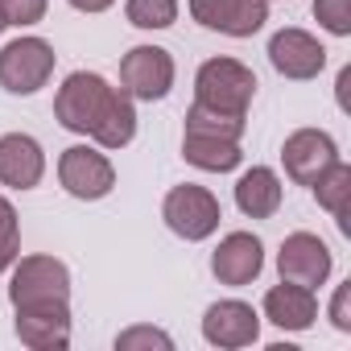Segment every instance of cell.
I'll list each match as a JSON object with an SVG mask.
<instances>
[{
    "instance_id": "1",
    "label": "cell",
    "mask_w": 351,
    "mask_h": 351,
    "mask_svg": "<svg viewBox=\"0 0 351 351\" xmlns=\"http://www.w3.org/2000/svg\"><path fill=\"white\" fill-rule=\"evenodd\" d=\"M256 95V75L240 58H211L195 75V104L223 116H248V104Z\"/></svg>"
},
{
    "instance_id": "2",
    "label": "cell",
    "mask_w": 351,
    "mask_h": 351,
    "mask_svg": "<svg viewBox=\"0 0 351 351\" xmlns=\"http://www.w3.org/2000/svg\"><path fill=\"white\" fill-rule=\"evenodd\" d=\"M13 310H46V306H71V273L54 256H21L13 261L9 281Z\"/></svg>"
},
{
    "instance_id": "3",
    "label": "cell",
    "mask_w": 351,
    "mask_h": 351,
    "mask_svg": "<svg viewBox=\"0 0 351 351\" xmlns=\"http://www.w3.org/2000/svg\"><path fill=\"white\" fill-rule=\"evenodd\" d=\"M116 87L104 79V75H91V71H75L66 75V83L58 87L54 95V116L66 132H79V136H91L99 116L108 112Z\"/></svg>"
},
{
    "instance_id": "4",
    "label": "cell",
    "mask_w": 351,
    "mask_h": 351,
    "mask_svg": "<svg viewBox=\"0 0 351 351\" xmlns=\"http://www.w3.org/2000/svg\"><path fill=\"white\" fill-rule=\"evenodd\" d=\"M161 219H165V228H169L173 236H182V240L199 244V240H207V236L219 228L223 211H219V199H215L207 186L186 182V186H173V191L165 195Z\"/></svg>"
},
{
    "instance_id": "5",
    "label": "cell",
    "mask_w": 351,
    "mask_h": 351,
    "mask_svg": "<svg viewBox=\"0 0 351 351\" xmlns=\"http://www.w3.org/2000/svg\"><path fill=\"white\" fill-rule=\"evenodd\" d=\"M54 75V46L42 38H17L0 50V87L13 95H34Z\"/></svg>"
},
{
    "instance_id": "6",
    "label": "cell",
    "mask_w": 351,
    "mask_h": 351,
    "mask_svg": "<svg viewBox=\"0 0 351 351\" xmlns=\"http://www.w3.org/2000/svg\"><path fill=\"white\" fill-rule=\"evenodd\" d=\"M58 182L66 186V195L83 199V203H95V199H108L112 186H116V169L112 161L91 149V145H71L62 149L58 157Z\"/></svg>"
},
{
    "instance_id": "7",
    "label": "cell",
    "mask_w": 351,
    "mask_h": 351,
    "mask_svg": "<svg viewBox=\"0 0 351 351\" xmlns=\"http://www.w3.org/2000/svg\"><path fill=\"white\" fill-rule=\"evenodd\" d=\"M173 87V58L161 46H136L120 58V91L132 99H165Z\"/></svg>"
},
{
    "instance_id": "8",
    "label": "cell",
    "mask_w": 351,
    "mask_h": 351,
    "mask_svg": "<svg viewBox=\"0 0 351 351\" xmlns=\"http://www.w3.org/2000/svg\"><path fill=\"white\" fill-rule=\"evenodd\" d=\"M191 17L228 38H252L269 21V0H191Z\"/></svg>"
},
{
    "instance_id": "9",
    "label": "cell",
    "mask_w": 351,
    "mask_h": 351,
    "mask_svg": "<svg viewBox=\"0 0 351 351\" xmlns=\"http://www.w3.org/2000/svg\"><path fill=\"white\" fill-rule=\"evenodd\" d=\"M277 269H281V281H298V285H322L335 269L330 261V248L314 236V232H293L285 236L281 252H277Z\"/></svg>"
},
{
    "instance_id": "10",
    "label": "cell",
    "mask_w": 351,
    "mask_h": 351,
    "mask_svg": "<svg viewBox=\"0 0 351 351\" xmlns=\"http://www.w3.org/2000/svg\"><path fill=\"white\" fill-rule=\"evenodd\" d=\"M335 157H339V145H335L330 132H322V128H298V132H289L285 145H281L285 173H289L298 186H310Z\"/></svg>"
},
{
    "instance_id": "11",
    "label": "cell",
    "mask_w": 351,
    "mask_h": 351,
    "mask_svg": "<svg viewBox=\"0 0 351 351\" xmlns=\"http://www.w3.org/2000/svg\"><path fill=\"white\" fill-rule=\"evenodd\" d=\"M269 62H273L277 75L302 83V79H318V71L326 66V50H322V42H318L314 34H306V29H281V34H273V42H269Z\"/></svg>"
},
{
    "instance_id": "12",
    "label": "cell",
    "mask_w": 351,
    "mask_h": 351,
    "mask_svg": "<svg viewBox=\"0 0 351 351\" xmlns=\"http://www.w3.org/2000/svg\"><path fill=\"white\" fill-rule=\"evenodd\" d=\"M256 335H261V318H256V310H252L248 302L228 298V302H215V306L203 314V339H207L211 347L236 351V347L256 343Z\"/></svg>"
},
{
    "instance_id": "13",
    "label": "cell",
    "mask_w": 351,
    "mask_h": 351,
    "mask_svg": "<svg viewBox=\"0 0 351 351\" xmlns=\"http://www.w3.org/2000/svg\"><path fill=\"white\" fill-rule=\"evenodd\" d=\"M46 173V153L34 136L25 132H5L0 136V186L13 191H34Z\"/></svg>"
},
{
    "instance_id": "14",
    "label": "cell",
    "mask_w": 351,
    "mask_h": 351,
    "mask_svg": "<svg viewBox=\"0 0 351 351\" xmlns=\"http://www.w3.org/2000/svg\"><path fill=\"white\" fill-rule=\"evenodd\" d=\"M265 269V248L252 232H232L219 240L215 256H211V273L223 281V285H248L256 281Z\"/></svg>"
},
{
    "instance_id": "15",
    "label": "cell",
    "mask_w": 351,
    "mask_h": 351,
    "mask_svg": "<svg viewBox=\"0 0 351 351\" xmlns=\"http://www.w3.org/2000/svg\"><path fill=\"white\" fill-rule=\"evenodd\" d=\"M265 318L281 330H306L314 326L318 318V298L310 285H298V281H281L265 293Z\"/></svg>"
},
{
    "instance_id": "16",
    "label": "cell",
    "mask_w": 351,
    "mask_h": 351,
    "mask_svg": "<svg viewBox=\"0 0 351 351\" xmlns=\"http://www.w3.org/2000/svg\"><path fill=\"white\" fill-rule=\"evenodd\" d=\"M17 339L34 351H62L71 343V306L17 310Z\"/></svg>"
},
{
    "instance_id": "17",
    "label": "cell",
    "mask_w": 351,
    "mask_h": 351,
    "mask_svg": "<svg viewBox=\"0 0 351 351\" xmlns=\"http://www.w3.org/2000/svg\"><path fill=\"white\" fill-rule=\"evenodd\" d=\"M236 207L248 219H269L281 207V178L269 165H252L244 178L236 182Z\"/></svg>"
},
{
    "instance_id": "18",
    "label": "cell",
    "mask_w": 351,
    "mask_h": 351,
    "mask_svg": "<svg viewBox=\"0 0 351 351\" xmlns=\"http://www.w3.org/2000/svg\"><path fill=\"white\" fill-rule=\"evenodd\" d=\"M182 157L207 173H228L244 161L240 153V141H223V136H199V132H186L182 136Z\"/></svg>"
},
{
    "instance_id": "19",
    "label": "cell",
    "mask_w": 351,
    "mask_h": 351,
    "mask_svg": "<svg viewBox=\"0 0 351 351\" xmlns=\"http://www.w3.org/2000/svg\"><path fill=\"white\" fill-rule=\"evenodd\" d=\"M132 136H136V104H132V95L116 91L112 104H108V112L99 116L91 141H95L99 149H124Z\"/></svg>"
},
{
    "instance_id": "20",
    "label": "cell",
    "mask_w": 351,
    "mask_h": 351,
    "mask_svg": "<svg viewBox=\"0 0 351 351\" xmlns=\"http://www.w3.org/2000/svg\"><path fill=\"white\" fill-rule=\"evenodd\" d=\"M310 191H314V199H318V207L322 211H330V215H347V203H351V165L343 161V157H335L318 178L310 182Z\"/></svg>"
},
{
    "instance_id": "21",
    "label": "cell",
    "mask_w": 351,
    "mask_h": 351,
    "mask_svg": "<svg viewBox=\"0 0 351 351\" xmlns=\"http://www.w3.org/2000/svg\"><path fill=\"white\" fill-rule=\"evenodd\" d=\"M186 132L240 141V136H244V116H223V112H207V108H199V104H195V108L186 112Z\"/></svg>"
},
{
    "instance_id": "22",
    "label": "cell",
    "mask_w": 351,
    "mask_h": 351,
    "mask_svg": "<svg viewBox=\"0 0 351 351\" xmlns=\"http://www.w3.org/2000/svg\"><path fill=\"white\" fill-rule=\"evenodd\" d=\"M124 13L136 29H169L178 21V0H128Z\"/></svg>"
},
{
    "instance_id": "23",
    "label": "cell",
    "mask_w": 351,
    "mask_h": 351,
    "mask_svg": "<svg viewBox=\"0 0 351 351\" xmlns=\"http://www.w3.org/2000/svg\"><path fill=\"white\" fill-rule=\"evenodd\" d=\"M21 256V228H17V211L13 203L0 195V273L13 269V261Z\"/></svg>"
},
{
    "instance_id": "24",
    "label": "cell",
    "mask_w": 351,
    "mask_h": 351,
    "mask_svg": "<svg viewBox=\"0 0 351 351\" xmlns=\"http://www.w3.org/2000/svg\"><path fill=\"white\" fill-rule=\"evenodd\" d=\"M314 17L326 34L347 38L351 34V0H314Z\"/></svg>"
},
{
    "instance_id": "25",
    "label": "cell",
    "mask_w": 351,
    "mask_h": 351,
    "mask_svg": "<svg viewBox=\"0 0 351 351\" xmlns=\"http://www.w3.org/2000/svg\"><path fill=\"white\" fill-rule=\"evenodd\" d=\"M136 347H161V351H169L173 339L165 330H157V326H128V330L116 335V351H136Z\"/></svg>"
},
{
    "instance_id": "26",
    "label": "cell",
    "mask_w": 351,
    "mask_h": 351,
    "mask_svg": "<svg viewBox=\"0 0 351 351\" xmlns=\"http://www.w3.org/2000/svg\"><path fill=\"white\" fill-rule=\"evenodd\" d=\"M0 13H5V25H38L46 17V0H0Z\"/></svg>"
},
{
    "instance_id": "27",
    "label": "cell",
    "mask_w": 351,
    "mask_h": 351,
    "mask_svg": "<svg viewBox=\"0 0 351 351\" xmlns=\"http://www.w3.org/2000/svg\"><path fill=\"white\" fill-rule=\"evenodd\" d=\"M347 298H351V281L335 289V302H330V322L339 330H351V314H347Z\"/></svg>"
},
{
    "instance_id": "28",
    "label": "cell",
    "mask_w": 351,
    "mask_h": 351,
    "mask_svg": "<svg viewBox=\"0 0 351 351\" xmlns=\"http://www.w3.org/2000/svg\"><path fill=\"white\" fill-rule=\"evenodd\" d=\"M71 9H79V13H104V9H112L116 0H66Z\"/></svg>"
},
{
    "instance_id": "29",
    "label": "cell",
    "mask_w": 351,
    "mask_h": 351,
    "mask_svg": "<svg viewBox=\"0 0 351 351\" xmlns=\"http://www.w3.org/2000/svg\"><path fill=\"white\" fill-rule=\"evenodd\" d=\"M5 29H9V25H5V13H0V34H5Z\"/></svg>"
}]
</instances>
